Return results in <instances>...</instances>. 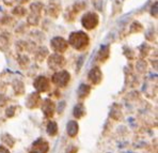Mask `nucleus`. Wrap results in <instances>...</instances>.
Returning <instances> with one entry per match:
<instances>
[{
	"label": "nucleus",
	"instance_id": "nucleus-3",
	"mask_svg": "<svg viewBox=\"0 0 158 153\" xmlns=\"http://www.w3.org/2000/svg\"><path fill=\"white\" fill-rule=\"evenodd\" d=\"M66 129H67V134L69 136H72V137H74L78 132V124L75 121H71L67 124Z\"/></svg>",
	"mask_w": 158,
	"mask_h": 153
},
{
	"label": "nucleus",
	"instance_id": "nucleus-1",
	"mask_svg": "<svg viewBox=\"0 0 158 153\" xmlns=\"http://www.w3.org/2000/svg\"><path fill=\"white\" fill-rule=\"evenodd\" d=\"M48 151V143L43 139H38L32 145L29 153H47Z\"/></svg>",
	"mask_w": 158,
	"mask_h": 153
},
{
	"label": "nucleus",
	"instance_id": "nucleus-4",
	"mask_svg": "<svg viewBox=\"0 0 158 153\" xmlns=\"http://www.w3.org/2000/svg\"><path fill=\"white\" fill-rule=\"evenodd\" d=\"M47 133H48V135H50V136L56 135V133H57V124H56L55 122H50V123L48 124Z\"/></svg>",
	"mask_w": 158,
	"mask_h": 153
},
{
	"label": "nucleus",
	"instance_id": "nucleus-5",
	"mask_svg": "<svg viewBox=\"0 0 158 153\" xmlns=\"http://www.w3.org/2000/svg\"><path fill=\"white\" fill-rule=\"evenodd\" d=\"M0 153H10V151H9L6 148L1 147V146H0Z\"/></svg>",
	"mask_w": 158,
	"mask_h": 153
},
{
	"label": "nucleus",
	"instance_id": "nucleus-2",
	"mask_svg": "<svg viewBox=\"0 0 158 153\" xmlns=\"http://www.w3.org/2000/svg\"><path fill=\"white\" fill-rule=\"evenodd\" d=\"M62 74H63V72H61V73H58V74H56L55 76H53V82H55L56 83H58V85H60V86H64L65 83H67V80H69V75H66L64 76H62Z\"/></svg>",
	"mask_w": 158,
	"mask_h": 153
}]
</instances>
